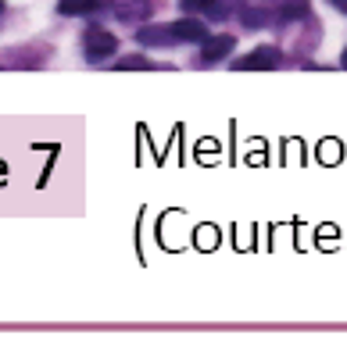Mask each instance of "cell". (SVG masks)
Returning a JSON list of instances; mask_svg holds the SVG:
<instances>
[{
  "label": "cell",
  "mask_w": 347,
  "mask_h": 350,
  "mask_svg": "<svg viewBox=\"0 0 347 350\" xmlns=\"http://www.w3.org/2000/svg\"><path fill=\"white\" fill-rule=\"evenodd\" d=\"M83 43H86V57L90 61H107V57L118 51V40L107 33V29H90Z\"/></svg>",
  "instance_id": "obj_1"
},
{
  "label": "cell",
  "mask_w": 347,
  "mask_h": 350,
  "mask_svg": "<svg viewBox=\"0 0 347 350\" xmlns=\"http://www.w3.org/2000/svg\"><path fill=\"white\" fill-rule=\"evenodd\" d=\"M115 22H147L154 14V0H112Z\"/></svg>",
  "instance_id": "obj_2"
},
{
  "label": "cell",
  "mask_w": 347,
  "mask_h": 350,
  "mask_svg": "<svg viewBox=\"0 0 347 350\" xmlns=\"http://www.w3.org/2000/svg\"><path fill=\"white\" fill-rule=\"evenodd\" d=\"M279 51L276 46H258V51H250V54H244L240 61H236V68L240 72H269V68H276L279 65Z\"/></svg>",
  "instance_id": "obj_3"
},
{
  "label": "cell",
  "mask_w": 347,
  "mask_h": 350,
  "mask_svg": "<svg viewBox=\"0 0 347 350\" xmlns=\"http://www.w3.org/2000/svg\"><path fill=\"white\" fill-rule=\"evenodd\" d=\"M233 46H236V36H229V33L208 36V40L201 43V61H204V65H218V61H226V57H229Z\"/></svg>",
  "instance_id": "obj_4"
},
{
  "label": "cell",
  "mask_w": 347,
  "mask_h": 350,
  "mask_svg": "<svg viewBox=\"0 0 347 350\" xmlns=\"http://www.w3.org/2000/svg\"><path fill=\"white\" fill-rule=\"evenodd\" d=\"M172 33H176L179 43H204L208 40V25L197 18H179V22H172Z\"/></svg>",
  "instance_id": "obj_5"
},
{
  "label": "cell",
  "mask_w": 347,
  "mask_h": 350,
  "mask_svg": "<svg viewBox=\"0 0 347 350\" xmlns=\"http://www.w3.org/2000/svg\"><path fill=\"white\" fill-rule=\"evenodd\" d=\"M140 46H172V43H179L176 33H172V25H144L136 33Z\"/></svg>",
  "instance_id": "obj_6"
},
{
  "label": "cell",
  "mask_w": 347,
  "mask_h": 350,
  "mask_svg": "<svg viewBox=\"0 0 347 350\" xmlns=\"http://www.w3.org/2000/svg\"><path fill=\"white\" fill-rule=\"evenodd\" d=\"M107 0H57V11L61 14H93L101 11Z\"/></svg>",
  "instance_id": "obj_7"
},
{
  "label": "cell",
  "mask_w": 347,
  "mask_h": 350,
  "mask_svg": "<svg viewBox=\"0 0 347 350\" xmlns=\"http://www.w3.org/2000/svg\"><path fill=\"white\" fill-rule=\"evenodd\" d=\"M240 18L247 29H261V25H272V14L269 11H258V8H244L240 11Z\"/></svg>",
  "instance_id": "obj_8"
},
{
  "label": "cell",
  "mask_w": 347,
  "mask_h": 350,
  "mask_svg": "<svg viewBox=\"0 0 347 350\" xmlns=\"http://www.w3.org/2000/svg\"><path fill=\"white\" fill-rule=\"evenodd\" d=\"M115 68H118V72H147V68H151V57H144V54H129V57H118V61H115Z\"/></svg>",
  "instance_id": "obj_9"
},
{
  "label": "cell",
  "mask_w": 347,
  "mask_h": 350,
  "mask_svg": "<svg viewBox=\"0 0 347 350\" xmlns=\"http://www.w3.org/2000/svg\"><path fill=\"white\" fill-rule=\"evenodd\" d=\"M179 8L183 11H204V14H208L215 8V0H179Z\"/></svg>",
  "instance_id": "obj_10"
},
{
  "label": "cell",
  "mask_w": 347,
  "mask_h": 350,
  "mask_svg": "<svg viewBox=\"0 0 347 350\" xmlns=\"http://www.w3.org/2000/svg\"><path fill=\"white\" fill-rule=\"evenodd\" d=\"M329 4H333V8H340V11L347 14V0H329Z\"/></svg>",
  "instance_id": "obj_11"
},
{
  "label": "cell",
  "mask_w": 347,
  "mask_h": 350,
  "mask_svg": "<svg viewBox=\"0 0 347 350\" xmlns=\"http://www.w3.org/2000/svg\"><path fill=\"white\" fill-rule=\"evenodd\" d=\"M344 68H347V51H344Z\"/></svg>",
  "instance_id": "obj_12"
},
{
  "label": "cell",
  "mask_w": 347,
  "mask_h": 350,
  "mask_svg": "<svg viewBox=\"0 0 347 350\" xmlns=\"http://www.w3.org/2000/svg\"><path fill=\"white\" fill-rule=\"evenodd\" d=\"M0 14H4V0H0Z\"/></svg>",
  "instance_id": "obj_13"
}]
</instances>
